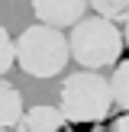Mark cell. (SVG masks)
Masks as SVG:
<instances>
[{"instance_id":"6da1fadb","label":"cell","mask_w":129,"mask_h":132,"mask_svg":"<svg viewBox=\"0 0 129 132\" xmlns=\"http://www.w3.org/2000/svg\"><path fill=\"white\" fill-rule=\"evenodd\" d=\"M64 119L74 126H94L103 122L113 113V90H110V77L100 71H74L64 77L61 84V106Z\"/></svg>"},{"instance_id":"7a4b0ae2","label":"cell","mask_w":129,"mask_h":132,"mask_svg":"<svg viewBox=\"0 0 129 132\" xmlns=\"http://www.w3.org/2000/svg\"><path fill=\"white\" fill-rule=\"evenodd\" d=\"M68 48L71 58L77 64H84L87 71H100L107 64H116L123 55V32L113 19H103V16H84L71 26V36H68Z\"/></svg>"},{"instance_id":"3957f363","label":"cell","mask_w":129,"mask_h":132,"mask_svg":"<svg viewBox=\"0 0 129 132\" xmlns=\"http://www.w3.org/2000/svg\"><path fill=\"white\" fill-rule=\"evenodd\" d=\"M71 58L68 36L55 26H29L16 39V64L29 77H58Z\"/></svg>"},{"instance_id":"277c9868","label":"cell","mask_w":129,"mask_h":132,"mask_svg":"<svg viewBox=\"0 0 129 132\" xmlns=\"http://www.w3.org/2000/svg\"><path fill=\"white\" fill-rule=\"evenodd\" d=\"M87 6H90L87 0H32V13L39 16V23L55 26V29H64L84 19Z\"/></svg>"},{"instance_id":"5b68a950","label":"cell","mask_w":129,"mask_h":132,"mask_svg":"<svg viewBox=\"0 0 129 132\" xmlns=\"http://www.w3.org/2000/svg\"><path fill=\"white\" fill-rule=\"evenodd\" d=\"M13 132H71V122L64 119V113L58 106L39 103V106L23 110V116H19Z\"/></svg>"},{"instance_id":"8992f818","label":"cell","mask_w":129,"mask_h":132,"mask_svg":"<svg viewBox=\"0 0 129 132\" xmlns=\"http://www.w3.org/2000/svg\"><path fill=\"white\" fill-rule=\"evenodd\" d=\"M23 116V97L10 81L0 77V132H13Z\"/></svg>"},{"instance_id":"52a82bcc","label":"cell","mask_w":129,"mask_h":132,"mask_svg":"<svg viewBox=\"0 0 129 132\" xmlns=\"http://www.w3.org/2000/svg\"><path fill=\"white\" fill-rule=\"evenodd\" d=\"M110 90H113V106L129 113V61H116V71L110 77Z\"/></svg>"},{"instance_id":"ba28073f","label":"cell","mask_w":129,"mask_h":132,"mask_svg":"<svg viewBox=\"0 0 129 132\" xmlns=\"http://www.w3.org/2000/svg\"><path fill=\"white\" fill-rule=\"evenodd\" d=\"M87 3L103 19H113V23H126L129 19V0H87Z\"/></svg>"},{"instance_id":"9c48e42d","label":"cell","mask_w":129,"mask_h":132,"mask_svg":"<svg viewBox=\"0 0 129 132\" xmlns=\"http://www.w3.org/2000/svg\"><path fill=\"white\" fill-rule=\"evenodd\" d=\"M16 64V42L10 39V32L0 26V77Z\"/></svg>"},{"instance_id":"30bf717a","label":"cell","mask_w":129,"mask_h":132,"mask_svg":"<svg viewBox=\"0 0 129 132\" xmlns=\"http://www.w3.org/2000/svg\"><path fill=\"white\" fill-rule=\"evenodd\" d=\"M107 132H129V113L126 116H116V119L107 122Z\"/></svg>"},{"instance_id":"8fae6325","label":"cell","mask_w":129,"mask_h":132,"mask_svg":"<svg viewBox=\"0 0 129 132\" xmlns=\"http://www.w3.org/2000/svg\"><path fill=\"white\" fill-rule=\"evenodd\" d=\"M123 45H126V48H129V19H126V23H123Z\"/></svg>"}]
</instances>
